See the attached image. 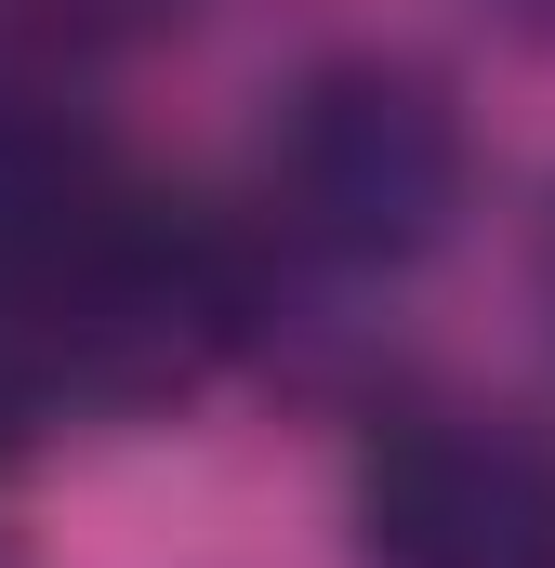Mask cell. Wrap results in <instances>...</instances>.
<instances>
[{
    "mask_svg": "<svg viewBox=\"0 0 555 568\" xmlns=\"http://www.w3.org/2000/svg\"><path fill=\"white\" fill-rule=\"evenodd\" d=\"M371 568H555V436L490 397H423L357 463Z\"/></svg>",
    "mask_w": 555,
    "mask_h": 568,
    "instance_id": "7a4b0ae2",
    "label": "cell"
},
{
    "mask_svg": "<svg viewBox=\"0 0 555 568\" xmlns=\"http://www.w3.org/2000/svg\"><path fill=\"white\" fill-rule=\"evenodd\" d=\"M199 0H0V53L13 67H80V53H133L172 40Z\"/></svg>",
    "mask_w": 555,
    "mask_h": 568,
    "instance_id": "3957f363",
    "label": "cell"
},
{
    "mask_svg": "<svg viewBox=\"0 0 555 568\" xmlns=\"http://www.w3.org/2000/svg\"><path fill=\"white\" fill-rule=\"evenodd\" d=\"M463 185H476V133L423 53H331L265 120V225L344 278L423 265L463 225Z\"/></svg>",
    "mask_w": 555,
    "mask_h": 568,
    "instance_id": "6da1fadb",
    "label": "cell"
},
{
    "mask_svg": "<svg viewBox=\"0 0 555 568\" xmlns=\"http://www.w3.org/2000/svg\"><path fill=\"white\" fill-rule=\"evenodd\" d=\"M490 13H503L516 40H555V0H490Z\"/></svg>",
    "mask_w": 555,
    "mask_h": 568,
    "instance_id": "277c9868",
    "label": "cell"
},
{
    "mask_svg": "<svg viewBox=\"0 0 555 568\" xmlns=\"http://www.w3.org/2000/svg\"><path fill=\"white\" fill-rule=\"evenodd\" d=\"M0 568H13V556H0Z\"/></svg>",
    "mask_w": 555,
    "mask_h": 568,
    "instance_id": "8992f818",
    "label": "cell"
},
{
    "mask_svg": "<svg viewBox=\"0 0 555 568\" xmlns=\"http://www.w3.org/2000/svg\"><path fill=\"white\" fill-rule=\"evenodd\" d=\"M543 291H555V225H543Z\"/></svg>",
    "mask_w": 555,
    "mask_h": 568,
    "instance_id": "5b68a950",
    "label": "cell"
}]
</instances>
